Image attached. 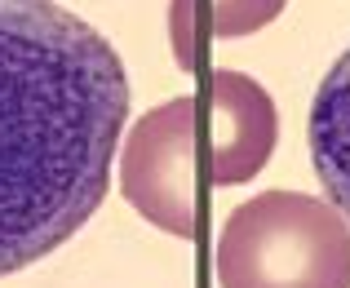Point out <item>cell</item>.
I'll return each instance as SVG.
<instances>
[{
	"label": "cell",
	"mask_w": 350,
	"mask_h": 288,
	"mask_svg": "<svg viewBox=\"0 0 350 288\" xmlns=\"http://www.w3.org/2000/svg\"><path fill=\"white\" fill-rule=\"evenodd\" d=\"M129 76L58 0H0V275L62 248L107 200Z\"/></svg>",
	"instance_id": "1"
},
{
	"label": "cell",
	"mask_w": 350,
	"mask_h": 288,
	"mask_svg": "<svg viewBox=\"0 0 350 288\" xmlns=\"http://www.w3.org/2000/svg\"><path fill=\"white\" fill-rule=\"evenodd\" d=\"M217 288H350V222L324 195L262 191L217 231Z\"/></svg>",
	"instance_id": "2"
},
{
	"label": "cell",
	"mask_w": 350,
	"mask_h": 288,
	"mask_svg": "<svg viewBox=\"0 0 350 288\" xmlns=\"http://www.w3.org/2000/svg\"><path fill=\"white\" fill-rule=\"evenodd\" d=\"M213 187L217 151L196 89L151 107L120 142V195L169 235L200 239Z\"/></svg>",
	"instance_id": "3"
},
{
	"label": "cell",
	"mask_w": 350,
	"mask_h": 288,
	"mask_svg": "<svg viewBox=\"0 0 350 288\" xmlns=\"http://www.w3.org/2000/svg\"><path fill=\"white\" fill-rule=\"evenodd\" d=\"M208 133L217 151V187H244L266 169L280 142V111L253 76L235 67H217L200 80Z\"/></svg>",
	"instance_id": "4"
},
{
	"label": "cell",
	"mask_w": 350,
	"mask_h": 288,
	"mask_svg": "<svg viewBox=\"0 0 350 288\" xmlns=\"http://www.w3.org/2000/svg\"><path fill=\"white\" fill-rule=\"evenodd\" d=\"M306 146L315 178L324 182V200L350 222V49L319 80L306 120Z\"/></svg>",
	"instance_id": "5"
},
{
	"label": "cell",
	"mask_w": 350,
	"mask_h": 288,
	"mask_svg": "<svg viewBox=\"0 0 350 288\" xmlns=\"http://www.w3.org/2000/svg\"><path fill=\"white\" fill-rule=\"evenodd\" d=\"M284 5L288 0H173L169 5L173 62L182 71H200L213 44L244 40V36L271 27L284 14Z\"/></svg>",
	"instance_id": "6"
}]
</instances>
